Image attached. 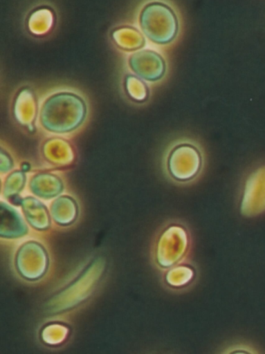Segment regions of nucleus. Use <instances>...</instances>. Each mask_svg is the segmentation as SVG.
Here are the masks:
<instances>
[{
	"label": "nucleus",
	"mask_w": 265,
	"mask_h": 354,
	"mask_svg": "<svg viewBox=\"0 0 265 354\" xmlns=\"http://www.w3.org/2000/svg\"><path fill=\"white\" fill-rule=\"evenodd\" d=\"M87 106L85 100L74 93L61 92L50 96L40 112L42 127L56 134L77 130L85 121Z\"/></svg>",
	"instance_id": "1"
},
{
	"label": "nucleus",
	"mask_w": 265,
	"mask_h": 354,
	"mask_svg": "<svg viewBox=\"0 0 265 354\" xmlns=\"http://www.w3.org/2000/svg\"><path fill=\"white\" fill-rule=\"evenodd\" d=\"M143 33L158 44L172 42L179 32V21L174 10L166 4L152 3L146 6L140 15Z\"/></svg>",
	"instance_id": "2"
},
{
	"label": "nucleus",
	"mask_w": 265,
	"mask_h": 354,
	"mask_svg": "<svg viewBox=\"0 0 265 354\" xmlns=\"http://www.w3.org/2000/svg\"><path fill=\"white\" fill-rule=\"evenodd\" d=\"M167 171L178 182L188 183L197 178L203 168V157L195 145L183 142L170 151L167 160Z\"/></svg>",
	"instance_id": "3"
},
{
	"label": "nucleus",
	"mask_w": 265,
	"mask_h": 354,
	"mask_svg": "<svg viewBox=\"0 0 265 354\" xmlns=\"http://www.w3.org/2000/svg\"><path fill=\"white\" fill-rule=\"evenodd\" d=\"M129 66L138 77L149 82L161 80L167 68L163 57L152 50H143L132 55Z\"/></svg>",
	"instance_id": "4"
},
{
	"label": "nucleus",
	"mask_w": 265,
	"mask_h": 354,
	"mask_svg": "<svg viewBox=\"0 0 265 354\" xmlns=\"http://www.w3.org/2000/svg\"><path fill=\"white\" fill-rule=\"evenodd\" d=\"M39 103L35 92L28 86L19 91L12 106V116L17 124L30 132L35 131Z\"/></svg>",
	"instance_id": "5"
},
{
	"label": "nucleus",
	"mask_w": 265,
	"mask_h": 354,
	"mask_svg": "<svg viewBox=\"0 0 265 354\" xmlns=\"http://www.w3.org/2000/svg\"><path fill=\"white\" fill-rule=\"evenodd\" d=\"M167 235V255L162 265L170 268L185 259L190 250L192 239L190 232L182 225L170 227Z\"/></svg>",
	"instance_id": "6"
},
{
	"label": "nucleus",
	"mask_w": 265,
	"mask_h": 354,
	"mask_svg": "<svg viewBox=\"0 0 265 354\" xmlns=\"http://www.w3.org/2000/svg\"><path fill=\"white\" fill-rule=\"evenodd\" d=\"M42 153L48 162L59 167L71 165L75 153L71 142L64 138L54 137L42 145Z\"/></svg>",
	"instance_id": "7"
},
{
	"label": "nucleus",
	"mask_w": 265,
	"mask_h": 354,
	"mask_svg": "<svg viewBox=\"0 0 265 354\" xmlns=\"http://www.w3.org/2000/svg\"><path fill=\"white\" fill-rule=\"evenodd\" d=\"M31 192L43 198H51L63 189L62 182L58 176L48 173L35 175L30 182Z\"/></svg>",
	"instance_id": "8"
},
{
	"label": "nucleus",
	"mask_w": 265,
	"mask_h": 354,
	"mask_svg": "<svg viewBox=\"0 0 265 354\" xmlns=\"http://www.w3.org/2000/svg\"><path fill=\"white\" fill-rule=\"evenodd\" d=\"M52 213L56 220L61 221H72L78 213V207L75 201L67 196L54 201Z\"/></svg>",
	"instance_id": "9"
},
{
	"label": "nucleus",
	"mask_w": 265,
	"mask_h": 354,
	"mask_svg": "<svg viewBox=\"0 0 265 354\" xmlns=\"http://www.w3.org/2000/svg\"><path fill=\"white\" fill-rule=\"evenodd\" d=\"M170 273V284L178 288L190 286L197 278V270L190 264L176 268Z\"/></svg>",
	"instance_id": "10"
},
{
	"label": "nucleus",
	"mask_w": 265,
	"mask_h": 354,
	"mask_svg": "<svg viewBox=\"0 0 265 354\" xmlns=\"http://www.w3.org/2000/svg\"><path fill=\"white\" fill-rule=\"evenodd\" d=\"M125 90L129 98L135 102L143 103L149 98V91L147 86L135 75H129L125 77Z\"/></svg>",
	"instance_id": "11"
},
{
	"label": "nucleus",
	"mask_w": 265,
	"mask_h": 354,
	"mask_svg": "<svg viewBox=\"0 0 265 354\" xmlns=\"http://www.w3.org/2000/svg\"><path fill=\"white\" fill-rule=\"evenodd\" d=\"M26 181V176L21 170H15L6 178L4 185V194L6 197L15 195L21 191Z\"/></svg>",
	"instance_id": "12"
},
{
	"label": "nucleus",
	"mask_w": 265,
	"mask_h": 354,
	"mask_svg": "<svg viewBox=\"0 0 265 354\" xmlns=\"http://www.w3.org/2000/svg\"><path fill=\"white\" fill-rule=\"evenodd\" d=\"M14 167V160L3 149H1V172H8Z\"/></svg>",
	"instance_id": "13"
}]
</instances>
